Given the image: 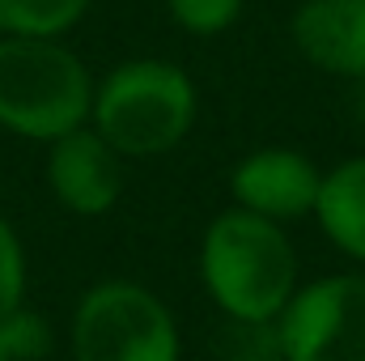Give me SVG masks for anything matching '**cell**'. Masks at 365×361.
<instances>
[{
	"label": "cell",
	"instance_id": "obj_1",
	"mask_svg": "<svg viewBox=\"0 0 365 361\" xmlns=\"http://www.w3.org/2000/svg\"><path fill=\"white\" fill-rule=\"evenodd\" d=\"M200 268L217 306L242 323H272L297 289L289 238L276 230V221L251 208H234L212 221Z\"/></svg>",
	"mask_w": 365,
	"mask_h": 361
},
{
	"label": "cell",
	"instance_id": "obj_2",
	"mask_svg": "<svg viewBox=\"0 0 365 361\" xmlns=\"http://www.w3.org/2000/svg\"><path fill=\"white\" fill-rule=\"evenodd\" d=\"M93 90L86 64L43 39L13 34L0 43V123L30 141H56L86 123Z\"/></svg>",
	"mask_w": 365,
	"mask_h": 361
},
{
	"label": "cell",
	"instance_id": "obj_3",
	"mask_svg": "<svg viewBox=\"0 0 365 361\" xmlns=\"http://www.w3.org/2000/svg\"><path fill=\"white\" fill-rule=\"evenodd\" d=\"M93 119L115 153L153 158L187 136L195 119V90L175 64L132 60L102 81L93 98Z\"/></svg>",
	"mask_w": 365,
	"mask_h": 361
},
{
	"label": "cell",
	"instance_id": "obj_4",
	"mask_svg": "<svg viewBox=\"0 0 365 361\" xmlns=\"http://www.w3.org/2000/svg\"><path fill=\"white\" fill-rule=\"evenodd\" d=\"M73 353L77 361H179V332L149 289L106 280L77 306Z\"/></svg>",
	"mask_w": 365,
	"mask_h": 361
},
{
	"label": "cell",
	"instance_id": "obj_5",
	"mask_svg": "<svg viewBox=\"0 0 365 361\" xmlns=\"http://www.w3.org/2000/svg\"><path fill=\"white\" fill-rule=\"evenodd\" d=\"M284 361H365V276L306 285L280 310Z\"/></svg>",
	"mask_w": 365,
	"mask_h": 361
},
{
	"label": "cell",
	"instance_id": "obj_6",
	"mask_svg": "<svg viewBox=\"0 0 365 361\" xmlns=\"http://www.w3.org/2000/svg\"><path fill=\"white\" fill-rule=\"evenodd\" d=\"M47 175H51V191L60 195V204L81 217L106 213L123 191L119 153L102 141V132H86V128L56 136Z\"/></svg>",
	"mask_w": 365,
	"mask_h": 361
},
{
	"label": "cell",
	"instance_id": "obj_7",
	"mask_svg": "<svg viewBox=\"0 0 365 361\" xmlns=\"http://www.w3.org/2000/svg\"><path fill=\"white\" fill-rule=\"evenodd\" d=\"M234 195L242 200V208L280 221V217H302V213H314V200H319V171L302 158V153H289V149H264V153H251L238 171H234Z\"/></svg>",
	"mask_w": 365,
	"mask_h": 361
},
{
	"label": "cell",
	"instance_id": "obj_8",
	"mask_svg": "<svg viewBox=\"0 0 365 361\" xmlns=\"http://www.w3.org/2000/svg\"><path fill=\"white\" fill-rule=\"evenodd\" d=\"M293 39L310 64L357 81L365 73V0H306Z\"/></svg>",
	"mask_w": 365,
	"mask_h": 361
},
{
	"label": "cell",
	"instance_id": "obj_9",
	"mask_svg": "<svg viewBox=\"0 0 365 361\" xmlns=\"http://www.w3.org/2000/svg\"><path fill=\"white\" fill-rule=\"evenodd\" d=\"M314 213H319L323 230L331 234V243L340 251L365 260V158H353V162L336 166L323 179Z\"/></svg>",
	"mask_w": 365,
	"mask_h": 361
},
{
	"label": "cell",
	"instance_id": "obj_10",
	"mask_svg": "<svg viewBox=\"0 0 365 361\" xmlns=\"http://www.w3.org/2000/svg\"><path fill=\"white\" fill-rule=\"evenodd\" d=\"M90 0H0V30L9 34H60L68 30Z\"/></svg>",
	"mask_w": 365,
	"mask_h": 361
},
{
	"label": "cell",
	"instance_id": "obj_11",
	"mask_svg": "<svg viewBox=\"0 0 365 361\" xmlns=\"http://www.w3.org/2000/svg\"><path fill=\"white\" fill-rule=\"evenodd\" d=\"M51 353V327L34 310H13L0 319V361H38Z\"/></svg>",
	"mask_w": 365,
	"mask_h": 361
},
{
	"label": "cell",
	"instance_id": "obj_12",
	"mask_svg": "<svg viewBox=\"0 0 365 361\" xmlns=\"http://www.w3.org/2000/svg\"><path fill=\"white\" fill-rule=\"evenodd\" d=\"M242 0H170V13L191 34H221L238 17Z\"/></svg>",
	"mask_w": 365,
	"mask_h": 361
},
{
	"label": "cell",
	"instance_id": "obj_13",
	"mask_svg": "<svg viewBox=\"0 0 365 361\" xmlns=\"http://www.w3.org/2000/svg\"><path fill=\"white\" fill-rule=\"evenodd\" d=\"M26 293V260H21V243L9 230V221L0 217V319L13 315L21 306Z\"/></svg>",
	"mask_w": 365,
	"mask_h": 361
},
{
	"label": "cell",
	"instance_id": "obj_14",
	"mask_svg": "<svg viewBox=\"0 0 365 361\" xmlns=\"http://www.w3.org/2000/svg\"><path fill=\"white\" fill-rule=\"evenodd\" d=\"M353 115H357V123H365V73L357 77V90H353Z\"/></svg>",
	"mask_w": 365,
	"mask_h": 361
}]
</instances>
